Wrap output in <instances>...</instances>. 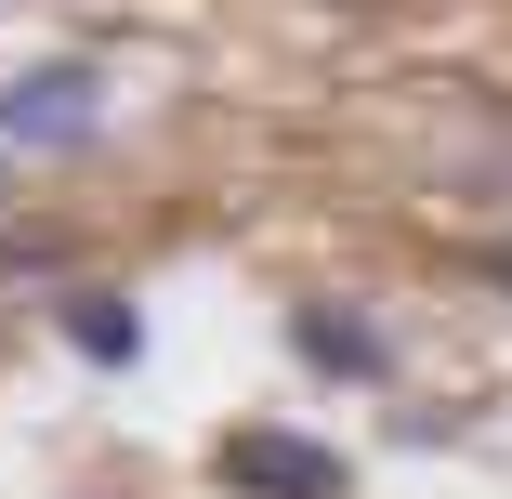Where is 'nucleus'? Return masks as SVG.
I'll return each mask as SVG.
<instances>
[{"label":"nucleus","instance_id":"1","mask_svg":"<svg viewBox=\"0 0 512 499\" xmlns=\"http://www.w3.org/2000/svg\"><path fill=\"white\" fill-rule=\"evenodd\" d=\"M92 132H106V79H92L79 53L0 79V158H79Z\"/></svg>","mask_w":512,"mask_h":499},{"label":"nucleus","instance_id":"2","mask_svg":"<svg viewBox=\"0 0 512 499\" xmlns=\"http://www.w3.org/2000/svg\"><path fill=\"white\" fill-rule=\"evenodd\" d=\"M224 486H237V499H342V486H355V460H342V447H316V434L250 421V434H224Z\"/></svg>","mask_w":512,"mask_h":499},{"label":"nucleus","instance_id":"3","mask_svg":"<svg viewBox=\"0 0 512 499\" xmlns=\"http://www.w3.org/2000/svg\"><path fill=\"white\" fill-rule=\"evenodd\" d=\"M289 355L329 368V381H381V368H394L381 316H355V303H302V316H289Z\"/></svg>","mask_w":512,"mask_h":499},{"label":"nucleus","instance_id":"5","mask_svg":"<svg viewBox=\"0 0 512 499\" xmlns=\"http://www.w3.org/2000/svg\"><path fill=\"white\" fill-rule=\"evenodd\" d=\"M486 276H499V289H512V237H486Z\"/></svg>","mask_w":512,"mask_h":499},{"label":"nucleus","instance_id":"4","mask_svg":"<svg viewBox=\"0 0 512 499\" xmlns=\"http://www.w3.org/2000/svg\"><path fill=\"white\" fill-rule=\"evenodd\" d=\"M53 329H66V355H92V368H132V355H145V303H132V289H66Z\"/></svg>","mask_w":512,"mask_h":499}]
</instances>
